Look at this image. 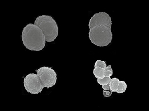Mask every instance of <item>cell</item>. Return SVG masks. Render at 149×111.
I'll return each instance as SVG.
<instances>
[{
	"mask_svg": "<svg viewBox=\"0 0 149 111\" xmlns=\"http://www.w3.org/2000/svg\"><path fill=\"white\" fill-rule=\"evenodd\" d=\"M22 43L31 51H40L45 48L46 40L42 31L35 24L29 23L24 27L22 34Z\"/></svg>",
	"mask_w": 149,
	"mask_h": 111,
	"instance_id": "1",
	"label": "cell"
},
{
	"mask_svg": "<svg viewBox=\"0 0 149 111\" xmlns=\"http://www.w3.org/2000/svg\"><path fill=\"white\" fill-rule=\"evenodd\" d=\"M119 82H120V80L117 78H113L111 79V81L109 82V87H110L109 90L112 92H116V91H117L118 89Z\"/></svg>",
	"mask_w": 149,
	"mask_h": 111,
	"instance_id": "7",
	"label": "cell"
},
{
	"mask_svg": "<svg viewBox=\"0 0 149 111\" xmlns=\"http://www.w3.org/2000/svg\"><path fill=\"white\" fill-rule=\"evenodd\" d=\"M24 85L28 93L33 94L41 93L45 88L37 74L34 73L26 75L24 80Z\"/></svg>",
	"mask_w": 149,
	"mask_h": 111,
	"instance_id": "5",
	"label": "cell"
},
{
	"mask_svg": "<svg viewBox=\"0 0 149 111\" xmlns=\"http://www.w3.org/2000/svg\"><path fill=\"white\" fill-rule=\"evenodd\" d=\"M89 37L93 44L99 47L109 45L113 40L111 29L105 26H97L90 29Z\"/></svg>",
	"mask_w": 149,
	"mask_h": 111,
	"instance_id": "3",
	"label": "cell"
},
{
	"mask_svg": "<svg viewBox=\"0 0 149 111\" xmlns=\"http://www.w3.org/2000/svg\"><path fill=\"white\" fill-rule=\"evenodd\" d=\"M113 92H111V91L109 90H104L103 91V94L104 95V97H111L112 95Z\"/></svg>",
	"mask_w": 149,
	"mask_h": 111,
	"instance_id": "13",
	"label": "cell"
},
{
	"mask_svg": "<svg viewBox=\"0 0 149 111\" xmlns=\"http://www.w3.org/2000/svg\"><path fill=\"white\" fill-rule=\"evenodd\" d=\"M97 82L99 84V85L103 86V85H105L109 84V82L111 80V77H105L102 79H97Z\"/></svg>",
	"mask_w": 149,
	"mask_h": 111,
	"instance_id": "10",
	"label": "cell"
},
{
	"mask_svg": "<svg viewBox=\"0 0 149 111\" xmlns=\"http://www.w3.org/2000/svg\"><path fill=\"white\" fill-rule=\"evenodd\" d=\"M36 72L44 87L49 89L56 85L57 81V75L54 70L52 68L41 67L36 70Z\"/></svg>",
	"mask_w": 149,
	"mask_h": 111,
	"instance_id": "4",
	"label": "cell"
},
{
	"mask_svg": "<svg viewBox=\"0 0 149 111\" xmlns=\"http://www.w3.org/2000/svg\"><path fill=\"white\" fill-rule=\"evenodd\" d=\"M97 26H105L111 28L112 20L111 16L106 12H99L94 14L89 21V28Z\"/></svg>",
	"mask_w": 149,
	"mask_h": 111,
	"instance_id": "6",
	"label": "cell"
},
{
	"mask_svg": "<svg viewBox=\"0 0 149 111\" xmlns=\"http://www.w3.org/2000/svg\"><path fill=\"white\" fill-rule=\"evenodd\" d=\"M34 24L42 31L47 42H52L54 41L58 36V24L52 16L49 15L39 16L35 20Z\"/></svg>",
	"mask_w": 149,
	"mask_h": 111,
	"instance_id": "2",
	"label": "cell"
},
{
	"mask_svg": "<svg viewBox=\"0 0 149 111\" xmlns=\"http://www.w3.org/2000/svg\"><path fill=\"white\" fill-rule=\"evenodd\" d=\"M105 77H111L113 75V69L110 65L106 67L104 69Z\"/></svg>",
	"mask_w": 149,
	"mask_h": 111,
	"instance_id": "11",
	"label": "cell"
},
{
	"mask_svg": "<svg viewBox=\"0 0 149 111\" xmlns=\"http://www.w3.org/2000/svg\"><path fill=\"white\" fill-rule=\"evenodd\" d=\"M102 88L104 90H109L110 87H109V84H108L107 85H103L102 86Z\"/></svg>",
	"mask_w": 149,
	"mask_h": 111,
	"instance_id": "14",
	"label": "cell"
},
{
	"mask_svg": "<svg viewBox=\"0 0 149 111\" xmlns=\"http://www.w3.org/2000/svg\"><path fill=\"white\" fill-rule=\"evenodd\" d=\"M93 74L97 79H102L105 77L104 69L100 67H96L93 70Z\"/></svg>",
	"mask_w": 149,
	"mask_h": 111,
	"instance_id": "8",
	"label": "cell"
},
{
	"mask_svg": "<svg viewBox=\"0 0 149 111\" xmlns=\"http://www.w3.org/2000/svg\"><path fill=\"white\" fill-rule=\"evenodd\" d=\"M107 67V64L106 62L104 61H101V60H97L96 63H95V65H94V68L96 67H100L103 69H104L105 67Z\"/></svg>",
	"mask_w": 149,
	"mask_h": 111,
	"instance_id": "12",
	"label": "cell"
},
{
	"mask_svg": "<svg viewBox=\"0 0 149 111\" xmlns=\"http://www.w3.org/2000/svg\"><path fill=\"white\" fill-rule=\"evenodd\" d=\"M127 84L125 81H120L118 89L116 92L119 94L124 93L127 89Z\"/></svg>",
	"mask_w": 149,
	"mask_h": 111,
	"instance_id": "9",
	"label": "cell"
}]
</instances>
